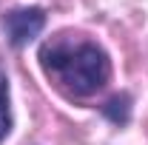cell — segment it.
<instances>
[{
    "mask_svg": "<svg viewBox=\"0 0 148 145\" xmlns=\"http://www.w3.org/2000/svg\"><path fill=\"white\" fill-rule=\"evenodd\" d=\"M37 63L69 100H88L111 83L108 51L97 40L77 31H57L40 43Z\"/></svg>",
    "mask_w": 148,
    "mask_h": 145,
    "instance_id": "obj_1",
    "label": "cell"
},
{
    "mask_svg": "<svg viewBox=\"0 0 148 145\" xmlns=\"http://www.w3.org/2000/svg\"><path fill=\"white\" fill-rule=\"evenodd\" d=\"M46 23H49L46 9H40V6H17V9L3 12L0 31H3L6 43L14 51H20V49H26L29 43H34L37 37L43 34Z\"/></svg>",
    "mask_w": 148,
    "mask_h": 145,
    "instance_id": "obj_2",
    "label": "cell"
},
{
    "mask_svg": "<svg viewBox=\"0 0 148 145\" xmlns=\"http://www.w3.org/2000/svg\"><path fill=\"white\" fill-rule=\"evenodd\" d=\"M131 111H134V100H131L128 91H120V94H114V97H108L103 105H100V114L108 120L111 125L123 128L131 122Z\"/></svg>",
    "mask_w": 148,
    "mask_h": 145,
    "instance_id": "obj_3",
    "label": "cell"
},
{
    "mask_svg": "<svg viewBox=\"0 0 148 145\" xmlns=\"http://www.w3.org/2000/svg\"><path fill=\"white\" fill-rule=\"evenodd\" d=\"M14 128V117H12V83H9V71L0 63V145L6 142V137Z\"/></svg>",
    "mask_w": 148,
    "mask_h": 145,
    "instance_id": "obj_4",
    "label": "cell"
}]
</instances>
